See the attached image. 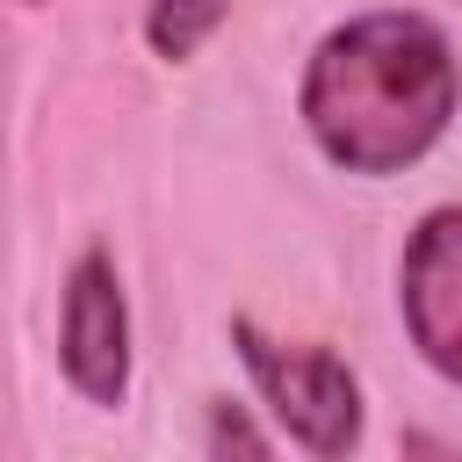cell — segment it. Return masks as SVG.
I'll return each mask as SVG.
<instances>
[{"label":"cell","instance_id":"obj_3","mask_svg":"<svg viewBox=\"0 0 462 462\" xmlns=\"http://www.w3.org/2000/svg\"><path fill=\"white\" fill-rule=\"evenodd\" d=\"M58 368L65 383L94 404L116 411L130 397V296L123 274L101 245H87L65 267V296H58Z\"/></svg>","mask_w":462,"mask_h":462},{"label":"cell","instance_id":"obj_5","mask_svg":"<svg viewBox=\"0 0 462 462\" xmlns=\"http://www.w3.org/2000/svg\"><path fill=\"white\" fill-rule=\"evenodd\" d=\"M224 14H231V0H144V43H152V58L188 65L224 29Z\"/></svg>","mask_w":462,"mask_h":462},{"label":"cell","instance_id":"obj_2","mask_svg":"<svg viewBox=\"0 0 462 462\" xmlns=\"http://www.w3.org/2000/svg\"><path fill=\"white\" fill-rule=\"evenodd\" d=\"M231 354L245 361L267 419L310 455V462H354L361 433H368V404H361V375L318 346V339H274L253 318H231Z\"/></svg>","mask_w":462,"mask_h":462},{"label":"cell","instance_id":"obj_6","mask_svg":"<svg viewBox=\"0 0 462 462\" xmlns=\"http://www.w3.org/2000/svg\"><path fill=\"white\" fill-rule=\"evenodd\" d=\"M202 440H209V462H274V448L260 440L253 411L231 404V397H209V411H202Z\"/></svg>","mask_w":462,"mask_h":462},{"label":"cell","instance_id":"obj_1","mask_svg":"<svg viewBox=\"0 0 462 462\" xmlns=\"http://www.w3.org/2000/svg\"><path fill=\"white\" fill-rule=\"evenodd\" d=\"M455 108H462V58L440 22L404 7L332 22L296 79L303 137L318 144L325 166L354 180L411 173L448 137Z\"/></svg>","mask_w":462,"mask_h":462},{"label":"cell","instance_id":"obj_4","mask_svg":"<svg viewBox=\"0 0 462 462\" xmlns=\"http://www.w3.org/2000/svg\"><path fill=\"white\" fill-rule=\"evenodd\" d=\"M397 318L419 361L462 390V202H440L411 224L397 253Z\"/></svg>","mask_w":462,"mask_h":462},{"label":"cell","instance_id":"obj_7","mask_svg":"<svg viewBox=\"0 0 462 462\" xmlns=\"http://www.w3.org/2000/svg\"><path fill=\"white\" fill-rule=\"evenodd\" d=\"M29 7H43V0H29Z\"/></svg>","mask_w":462,"mask_h":462}]
</instances>
